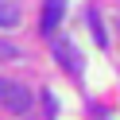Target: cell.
Segmentation results:
<instances>
[{
  "label": "cell",
  "instance_id": "cell-1",
  "mask_svg": "<svg viewBox=\"0 0 120 120\" xmlns=\"http://www.w3.org/2000/svg\"><path fill=\"white\" fill-rule=\"evenodd\" d=\"M0 105H4V109H12L16 116H23V112L31 109V97H27V89L19 85V81L0 78Z\"/></svg>",
  "mask_w": 120,
  "mask_h": 120
},
{
  "label": "cell",
  "instance_id": "cell-2",
  "mask_svg": "<svg viewBox=\"0 0 120 120\" xmlns=\"http://www.w3.org/2000/svg\"><path fill=\"white\" fill-rule=\"evenodd\" d=\"M54 58L62 62V70L66 74H74V78H81V54H78V47L74 43H66V39H54Z\"/></svg>",
  "mask_w": 120,
  "mask_h": 120
},
{
  "label": "cell",
  "instance_id": "cell-3",
  "mask_svg": "<svg viewBox=\"0 0 120 120\" xmlns=\"http://www.w3.org/2000/svg\"><path fill=\"white\" fill-rule=\"evenodd\" d=\"M62 16H66V4H62V0H47V4H43V19H39L43 35H54V27L62 23Z\"/></svg>",
  "mask_w": 120,
  "mask_h": 120
},
{
  "label": "cell",
  "instance_id": "cell-4",
  "mask_svg": "<svg viewBox=\"0 0 120 120\" xmlns=\"http://www.w3.org/2000/svg\"><path fill=\"white\" fill-rule=\"evenodd\" d=\"M19 23V8L8 4V0H0V27H16Z\"/></svg>",
  "mask_w": 120,
  "mask_h": 120
},
{
  "label": "cell",
  "instance_id": "cell-5",
  "mask_svg": "<svg viewBox=\"0 0 120 120\" xmlns=\"http://www.w3.org/2000/svg\"><path fill=\"white\" fill-rule=\"evenodd\" d=\"M89 27H93V39L105 47V43H109V35H105V27H101V16H97V12H89Z\"/></svg>",
  "mask_w": 120,
  "mask_h": 120
}]
</instances>
